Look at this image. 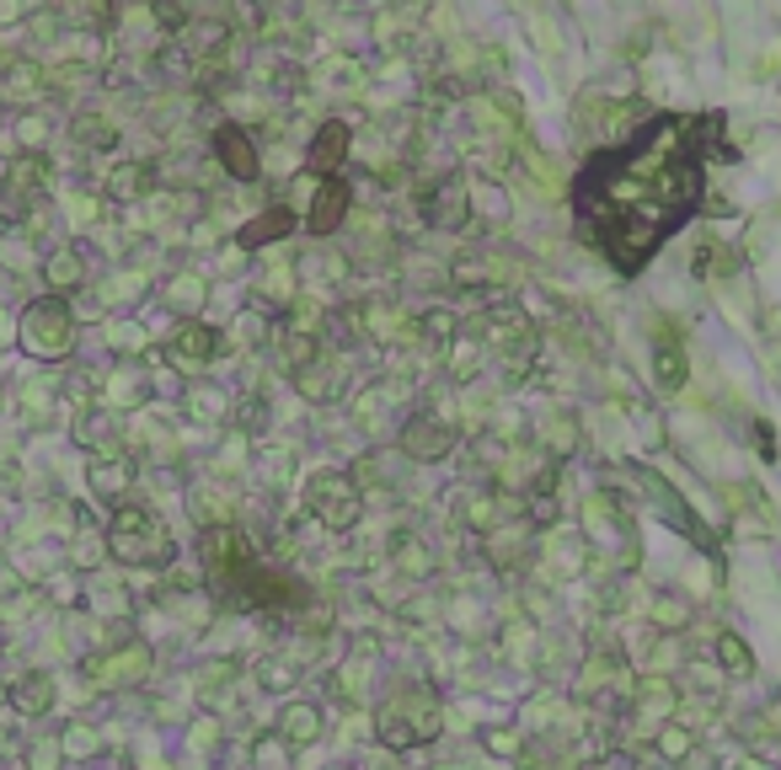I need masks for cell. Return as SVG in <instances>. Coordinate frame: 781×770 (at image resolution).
Segmentation results:
<instances>
[{
	"label": "cell",
	"mask_w": 781,
	"mask_h": 770,
	"mask_svg": "<svg viewBox=\"0 0 781 770\" xmlns=\"http://www.w3.org/2000/svg\"><path fill=\"white\" fill-rule=\"evenodd\" d=\"M701 134L696 119L658 113L626 145L578 171V220L621 274H637L691 220L701 199Z\"/></svg>",
	"instance_id": "cell-1"
},
{
	"label": "cell",
	"mask_w": 781,
	"mask_h": 770,
	"mask_svg": "<svg viewBox=\"0 0 781 770\" xmlns=\"http://www.w3.org/2000/svg\"><path fill=\"white\" fill-rule=\"evenodd\" d=\"M209 551V572H214V594L225 600V605H274L279 600V589H289L284 578H274V572L263 568L257 557L247 551V540L242 535H209L204 540Z\"/></svg>",
	"instance_id": "cell-2"
},
{
	"label": "cell",
	"mask_w": 781,
	"mask_h": 770,
	"mask_svg": "<svg viewBox=\"0 0 781 770\" xmlns=\"http://www.w3.org/2000/svg\"><path fill=\"white\" fill-rule=\"evenodd\" d=\"M108 540H113V551L124 562H166L171 557V535H166V525L150 509H124L113 520V529H108Z\"/></svg>",
	"instance_id": "cell-3"
},
{
	"label": "cell",
	"mask_w": 781,
	"mask_h": 770,
	"mask_svg": "<svg viewBox=\"0 0 781 770\" xmlns=\"http://www.w3.org/2000/svg\"><path fill=\"white\" fill-rule=\"evenodd\" d=\"M439 728V706L428 695H397L391 706H380V738L386 744H417Z\"/></svg>",
	"instance_id": "cell-4"
},
{
	"label": "cell",
	"mask_w": 781,
	"mask_h": 770,
	"mask_svg": "<svg viewBox=\"0 0 781 770\" xmlns=\"http://www.w3.org/2000/svg\"><path fill=\"white\" fill-rule=\"evenodd\" d=\"M22 343H27L38 359H65V354H70V316H65V305L38 300V305L22 316Z\"/></svg>",
	"instance_id": "cell-5"
},
{
	"label": "cell",
	"mask_w": 781,
	"mask_h": 770,
	"mask_svg": "<svg viewBox=\"0 0 781 770\" xmlns=\"http://www.w3.org/2000/svg\"><path fill=\"white\" fill-rule=\"evenodd\" d=\"M305 498H311V509H316L332 529H343V525H354V520H359V498H354L348 477H337V471L311 477V482H305Z\"/></svg>",
	"instance_id": "cell-6"
},
{
	"label": "cell",
	"mask_w": 781,
	"mask_h": 770,
	"mask_svg": "<svg viewBox=\"0 0 781 770\" xmlns=\"http://www.w3.org/2000/svg\"><path fill=\"white\" fill-rule=\"evenodd\" d=\"M343 209H348V182H322V193H316V209H311V231L316 236H327V231H337L343 225Z\"/></svg>",
	"instance_id": "cell-7"
},
{
	"label": "cell",
	"mask_w": 781,
	"mask_h": 770,
	"mask_svg": "<svg viewBox=\"0 0 781 770\" xmlns=\"http://www.w3.org/2000/svg\"><path fill=\"white\" fill-rule=\"evenodd\" d=\"M214 150L231 161V171H236V177H257V156H252V145L242 140V134H236V129H220Z\"/></svg>",
	"instance_id": "cell-8"
},
{
	"label": "cell",
	"mask_w": 781,
	"mask_h": 770,
	"mask_svg": "<svg viewBox=\"0 0 781 770\" xmlns=\"http://www.w3.org/2000/svg\"><path fill=\"white\" fill-rule=\"evenodd\" d=\"M343 150H348V129H343V123H327V129H322V140L311 145V166H316V171H332Z\"/></svg>",
	"instance_id": "cell-9"
},
{
	"label": "cell",
	"mask_w": 781,
	"mask_h": 770,
	"mask_svg": "<svg viewBox=\"0 0 781 770\" xmlns=\"http://www.w3.org/2000/svg\"><path fill=\"white\" fill-rule=\"evenodd\" d=\"M48 701H54V685H48L43 674H27L22 685L11 690V706H16V712H43Z\"/></svg>",
	"instance_id": "cell-10"
},
{
	"label": "cell",
	"mask_w": 781,
	"mask_h": 770,
	"mask_svg": "<svg viewBox=\"0 0 781 770\" xmlns=\"http://www.w3.org/2000/svg\"><path fill=\"white\" fill-rule=\"evenodd\" d=\"M434 203H439V214H434V220H439L445 231H455V225L466 220V188H460V182H445V188H439V199H428V209H434Z\"/></svg>",
	"instance_id": "cell-11"
},
{
	"label": "cell",
	"mask_w": 781,
	"mask_h": 770,
	"mask_svg": "<svg viewBox=\"0 0 781 770\" xmlns=\"http://www.w3.org/2000/svg\"><path fill=\"white\" fill-rule=\"evenodd\" d=\"M289 225V209H274V220H252L247 231H242V246H257V242H274V236H284Z\"/></svg>",
	"instance_id": "cell-12"
},
{
	"label": "cell",
	"mask_w": 781,
	"mask_h": 770,
	"mask_svg": "<svg viewBox=\"0 0 781 770\" xmlns=\"http://www.w3.org/2000/svg\"><path fill=\"white\" fill-rule=\"evenodd\" d=\"M322 733V717H316V706H289L284 712V738H316Z\"/></svg>",
	"instance_id": "cell-13"
},
{
	"label": "cell",
	"mask_w": 781,
	"mask_h": 770,
	"mask_svg": "<svg viewBox=\"0 0 781 770\" xmlns=\"http://www.w3.org/2000/svg\"><path fill=\"white\" fill-rule=\"evenodd\" d=\"M658 380H663L669 391H674V386L685 380V359H680V343H669V337L658 343Z\"/></svg>",
	"instance_id": "cell-14"
},
{
	"label": "cell",
	"mask_w": 781,
	"mask_h": 770,
	"mask_svg": "<svg viewBox=\"0 0 781 770\" xmlns=\"http://www.w3.org/2000/svg\"><path fill=\"white\" fill-rule=\"evenodd\" d=\"M450 445H455V434H450V428H439V423H434V434H408V449L417 455V460H428V455H445Z\"/></svg>",
	"instance_id": "cell-15"
},
{
	"label": "cell",
	"mask_w": 781,
	"mask_h": 770,
	"mask_svg": "<svg viewBox=\"0 0 781 770\" xmlns=\"http://www.w3.org/2000/svg\"><path fill=\"white\" fill-rule=\"evenodd\" d=\"M171 354H182V359H193V365H199V359H209V332H204V326H188V332L171 343Z\"/></svg>",
	"instance_id": "cell-16"
},
{
	"label": "cell",
	"mask_w": 781,
	"mask_h": 770,
	"mask_svg": "<svg viewBox=\"0 0 781 770\" xmlns=\"http://www.w3.org/2000/svg\"><path fill=\"white\" fill-rule=\"evenodd\" d=\"M723 663H728V669H749V652H744L734 637H723Z\"/></svg>",
	"instance_id": "cell-17"
}]
</instances>
